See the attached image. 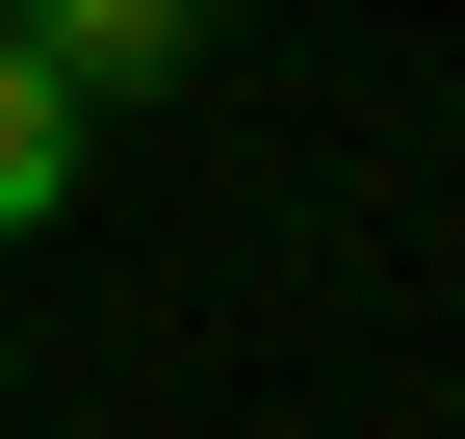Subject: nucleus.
Returning a JSON list of instances; mask_svg holds the SVG:
<instances>
[{
  "mask_svg": "<svg viewBox=\"0 0 465 439\" xmlns=\"http://www.w3.org/2000/svg\"><path fill=\"white\" fill-rule=\"evenodd\" d=\"M0 26H26L78 103H182L207 78V0H0Z\"/></svg>",
  "mask_w": 465,
  "mask_h": 439,
  "instance_id": "obj_1",
  "label": "nucleus"
},
{
  "mask_svg": "<svg viewBox=\"0 0 465 439\" xmlns=\"http://www.w3.org/2000/svg\"><path fill=\"white\" fill-rule=\"evenodd\" d=\"M78 130H104V103L52 78L26 26H0V233H52V207H78Z\"/></svg>",
  "mask_w": 465,
  "mask_h": 439,
  "instance_id": "obj_2",
  "label": "nucleus"
}]
</instances>
